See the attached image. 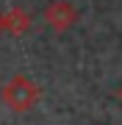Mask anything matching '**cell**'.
I'll use <instances>...</instances> for the list:
<instances>
[{
	"instance_id": "5b68a950",
	"label": "cell",
	"mask_w": 122,
	"mask_h": 125,
	"mask_svg": "<svg viewBox=\"0 0 122 125\" xmlns=\"http://www.w3.org/2000/svg\"><path fill=\"white\" fill-rule=\"evenodd\" d=\"M119 100H122V89H119Z\"/></svg>"
},
{
	"instance_id": "277c9868",
	"label": "cell",
	"mask_w": 122,
	"mask_h": 125,
	"mask_svg": "<svg viewBox=\"0 0 122 125\" xmlns=\"http://www.w3.org/2000/svg\"><path fill=\"white\" fill-rule=\"evenodd\" d=\"M0 33H3V11H0Z\"/></svg>"
},
{
	"instance_id": "6da1fadb",
	"label": "cell",
	"mask_w": 122,
	"mask_h": 125,
	"mask_svg": "<svg viewBox=\"0 0 122 125\" xmlns=\"http://www.w3.org/2000/svg\"><path fill=\"white\" fill-rule=\"evenodd\" d=\"M0 94H3V103L11 108V111H31L33 106L39 103L42 97V89L36 81H31L28 75H14L3 83V89H0Z\"/></svg>"
},
{
	"instance_id": "3957f363",
	"label": "cell",
	"mask_w": 122,
	"mask_h": 125,
	"mask_svg": "<svg viewBox=\"0 0 122 125\" xmlns=\"http://www.w3.org/2000/svg\"><path fill=\"white\" fill-rule=\"evenodd\" d=\"M3 31H9L14 36H22L31 31V14H28L25 9H19V6H14V9H9L3 14Z\"/></svg>"
},
{
	"instance_id": "7a4b0ae2",
	"label": "cell",
	"mask_w": 122,
	"mask_h": 125,
	"mask_svg": "<svg viewBox=\"0 0 122 125\" xmlns=\"http://www.w3.org/2000/svg\"><path fill=\"white\" fill-rule=\"evenodd\" d=\"M45 22L53 28L56 33H64V31H69V28L78 22V9L69 0H53L45 9Z\"/></svg>"
}]
</instances>
